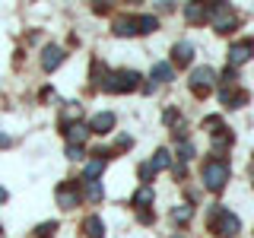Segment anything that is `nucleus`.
Masks as SVG:
<instances>
[{
	"instance_id": "412c9836",
	"label": "nucleus",
	"mask_w": 254,
	"mask_h": 238,
	"mask_svg": "<svg viewBox=\"0 0 254 238\" xmlns=\"http://www.w3.org/2000/svg\"><path fill=\"white\" fill-rule=\"evenodd\" d=\"M133 203H137V206H149V203H153V187H140L137 194H133Z\"/></svg>"
},
{
	"instance_id": "423d86ee",
	"label": "nucleus",
	"mask_w": 254,
	"mask_h": 238,
	"mask_svg": "<svg viewBox=\"0 0 254 238\" xmlns=\"http://www.w3.org/2000/svg\"><path fill=\"white\" fill-rule=\"evenodd\" d=\"M58 206H64V210H73V206H79V190H76L73 181L58 187Z\"/></svg>"
},
{
	"instance_id": "7c9ffc66",
	"label": "nucleus",
	"mask_w": 254,
	"mask_h": 238,
	"mask_svg": "<svg viewBox=\"0 0 254 238\" xmlns=\"http://www.w3.org/2000/svg\"><path fill=\"white\" fill-rule=\"evenodd\" d=\"M175 238H181V235H175Z\"/></svg>"
},
{
	"instance_id": "7ed1b4c3",
	"label": "nucleus",
	"mask_w": 254,
	"mask_h": 238,
	"mask_svg": "<svg viewBox=\"0 0 254 238\" xmlns=\"http://www.w3.org/2000/svg\"><path fill=\"white\" fill-rule=\"evenodd\" d=\"M229 181V165L219 162V159H213V162L203 165V187L206 190H222Z\"/></svg>"
},
{
	"instance_id": "a878e982",
	"label": "nucleus",
	"mask_w": 254,
	"mask_h": 238,
	"mask_svg": "<svg viewBox=\"0 0 254 238\" xmlns=\"http://www.w3.org/2000/svg\"><path fill=\"white\" fill-rule=\"evenodd\" d=\"M153 175H156V172H153V165H149V162H146V165H140V178H143V181H149Z\"/></svg>"
},
{
	"instance_id": "20e7f679",
	"label": "nucleus",
	"mask_w": 254,
	"mask_h": 238,
	"mask_svg": "<svg viewBox=\"0 0 254 238\" xmlns=\"http://www.w3.org/2000/svg\"><path fill=\"white\" fill-rule=\"evenodd\" d=\"M213 83H216V73H213L210 67H197L190 70V89H194L197 95H206L213 89Z\"/></svg>"
},
{
	"instance_id": "9d476101",
	"label": "nucleus",
	"mask_w": 254,
	"mask_h": 238,
	"mask_svg": "<svg viewBox=\"0 0 254 238\" xmlns=\"http://www.w3.org/2000/svg\"><path fill=\"white\" fill-rule=\"evenodd\" d=\"M64 133H67V143H70V146H83V140L89 137V124H83V121H79V124H70Z\"/></svg>"
},
{
	"instance_id": "4be33fe9",
	"label": "nucleus",
	"mask_w": 254,
	"mask_h": 238,
	"mask_svg": "<svg viewBox=\"0 0 254 238\" xmlns=\"http://www.w3.org/2000/svg\"><path fill=\"white\" fill-rule=\"evenodd\" d=\"M185 16H188L190 22H200V19H206V6H203V3H200V6H194V3H190L188 10H185Z\"/></svg>"
},
{
	"instance_id": "a211bd4d",
	"label": "nucleus",
	"mask_w": 254,
	"mask_h": 238,
	"mask_svg": "<svg viewBox=\"0 0 254 238\" xmlns=\"http://www.w3.org/2000/svg\"><path fill=\"white\" fill-rule=\"evenodd\" d=\"M149 165H153V172H162V169H169V165H172V156H169V149H159V153H156V159H153Z\"/></svg>"
},
{
	"instance_id": "bb28decb",
	"label": "nucleus",
	"mask_w": 254,
	"mask_h": 238,
	"mask_svg": "<svg viewBox=\"0 0 254 238\" xmlns=\"http://www.w3.org/2000/svg\"><path fill=\"white\" fill-rule=\"evenodd\" d=\"M67 159H83V146H67Z\"/></svg>"
},
{
	"instance_id": "c756f323",
	"label": "nucleus",
	"mask_w": 254,
	"mask_h": 238,
	"mask_svg": "<svg viewBox=\"0 0 254 238\" xmlns=\"http://www.w3.org/2000/svg\"><path fill=\"white\" fill-rule=\"evenodd\" d=\"M251 175H254V165H251Z\"/></svg>"
},
{
	"instance_id": "ddd939ff",
	"label": "nucleus",
	"mask_w": 254,
	"mask_h": 238,
	"mask_svg": "<svg viewBox=\"0 0 254 238\" xmlns=\"http://www.w3.org/2000/svg\"><path fill=\"white\" fill-rule=\"evenodd\" d=\"M83 232H86V238H105V229H102V219L99 216H89L83 222Z\"/></svg>"
},
{
	"instance_id": "9b49d317",
	"label": "nucleus",
	"mask_w": 254,
	"mask_h": 238,
	"mask_svg": "<svg viewBox=\"0 0 254 238\" xmlns=\"http://www.w3.org/2000/svg\"><path fill=\"white\" fill-rule=\"evenodd\" d=\"M115 35H137V16H118Z\"/></svg>"
},
{
	"instance_id": "dca6fc26",
	"label": "nucleus",
	"mask_w": 254,
	"mask_h": 238,
	"mask_svg": "<svg viewBox=\"0 0 254 238\" xmlns=\"http://www.w3.org/2000/svg\"><path fill=\"white\" fill-rule=\"evenodd\" d=\"M102 172H105V159L99 156V159H92V162L86 165V181H95V178H99Z\"/></svg>"
},
{
	"instance_id": "cd10ccee",
	"label": "nucleus",
	"mask_w": 254,
	"mask_h": 238,
	"mask_svg": "<svg viewBox=\"0 0 254 238\" xmlns=\"http://www.w3.org/2000/svg\"><path fill=\"white\" fill-rule=\"evenodd\" d=\"M115 149H130V137H121L115 143Z\"/></svg>"
},
{
	"instance_id": "6e6552de",
	"label": "nucleus",
	"mask_w": 254,
	"mask_h": 238,
	"mask_svg": "<svg viewBox=\"0 0 254 238\" xmlns=\"http://www.w3.org/2000/svg\"><path fill=\"white\" fill-rule=\"evenodd\" d=\"M111 127H115V115H111V111H99V115L89 121V130L92 133H108Z\"/></svg>"
},
{
	"instance_id": "f03ea898",
	"label": "nucleus",
	"mask_w": 254,
	"mask_h": 238,
	"mask_svg": "<svg viewBox=\"0 0 254 238\" xmlns=\"http://www.w3.org/2000/svg\"><path fill=\"white\" fill-rule=\"evenodd\" d=\"M210 229H213L216 235L232 238V235H238L242 222H238V216H235V213H229V210H213V213H210Z\"/></svg>"
},
{
	"instance_id": "6ab92c4d",
	"label": "nucleus",
	"mask_w": 254,
	"mask_h": 238,
	"mask_svg": "<svg viewBox=\"0 0 254 238\" xmlns=\"http://www.w3.org/2000/svg\"><path fill=\"white\" fill-rule=\"evenodd\" d=\"M79 115H83V111H79V105H76V102H70V105L64 108L61 121H64V124H67V121H70V124H79Z\"/></svg>"
},
{
	"instance_id": "1a4fd4ad",
	"label": "nucleus",
	"mask_w": 254,
	"mask_h": 238,
	"mask_svg": "<svg viewBox=\"0 0 254 238\" xmlns=\"http://www.w3.org/2000/svg\"><path fill=\"white\" fill-rule=\"evenodd\" d=\"M219 102L229 105V108H242L245 102H248V92H232L229 86H222V89H219Z\"/></svg>"
},
{
	"instance_id": "0eeeda50",
	"label": "nucleus",
	"mask_w": 254,
	"mask_h": 238,
	"mask_svg": "<svg viewBox=\"0 0 254 238\" xmlns=\"http://www.w3.org/2000/svg\"><path fill=\"white\" fill-rule=\"evenodd\" d=\"M251 54H254V42H235L232 48H229V63L238 67V63H245Z\"/></svg>"
},
{
	"instance_id": "393cba45",
	"label": "nucleus",
	"mask_w": 254,
	"mask_h": 238,
	"mask_svg": "<svg viewBox=\"0 0 254 238\" xmlns=\"http://www.w3.org/2000/svg\"><path fill=\"white\" fill-rule=\"evenodd\" d=\"M54 229H58V222H45V226H38V238H51Z\"/></svg>"
},
{
	"instance_id": "f3484780",
	"label": "nucleus",
	"mask_w": 254,
	"mask_h": 238,
	"mask_svg": "<svg viewBox=\"0 0 254 238\" xmlns=\"http://www.w3.org/2000/svg\"><path fill=\"white\" fill-rule=\"evenodd\" d=\"M153 79H156V83H169V79H172V63H156V67H153Z\"/></svg>"
},
{
	"instance_id": "5701e85b",
	"label": "nucleus",
	"mask_w": 254,
	"mask_h": 238,
	"mask_svg": "<svg viewBox=\"0 0 254 238\" xmlns=\"http://www.w3.org/2000/svg\"><path fill=\"white\" fill-rule=\"evenodd\" d=\"M178 153H181V159H194V156H197V149H194V143L181 140V143H178Z\"/></svg>"
},
{
	"instance_id": "c85d7f7f",
	"label": "nucleus",
	"mask_w": 254,
	"mask_h": 238,
	"mask_svg": "<svg viewBox=\"0 0 254 238\" xmlns=\"http://www.w3.org/2000/svg\"><path fill=\"white\" fill-rule=\"evenodd\" d=\"M3 200H6V190H3V187H0V203H3Z\"/></svg>"
},
{
	"instance_id": "39448f33",
	"label": "nucleus",
	"mask_w": 254,
	"mask_h": 238,
	"mask_svg": "<svg viewBox=\"0 0 254 238\" xmlns=\"http://www.w3.org/2000/svg\"><path fill=\"white\" fill-rule=\"evenodd\" d=\"M64 63V48H58V45H48L45 51H42V70L45 73H51V70H58Z\"/></svg>"
},
{
	"instance_id": "aec40b11",
	"label": "nucleus",
	"mask_w": 254,
	"mask_h": 238,
	"mask_svg": "<svg viewBox=\"0 0 254 238\" xmlns=\"http://www.w3.org/2000/svg\"><path fill=\"white\" fill-rule=\"evenodd\" d=\"M190 216H194V206H175V210H172V219L178 222V226H185Z\"/></svg>"
},
{
	"instance_id": "4468645a",
	"label": "nucleus",
	"mask_w": 254,
	"mask_h": 238,
	"mask_svg": "<svg viewBox=\"0 0 254 238\" xmlns=\"http://www.w3.org/2000/svg\"><path fill=\"white\" fill-rule=\"evenodd\" d=\"M229 146H232V133H229L226 127H222V130L216 133V137H213V149H216V153H226Z\"/></svg>"
},
{
	"instance_id": "2eb2a0df",
	"label": "nucleus",
	"mask_w": 254,
	"mask_h": 238,
	"mask_svg": "<svg viewBox=\"0 0 254 238\" xmlns=\"http://www.w3.org/2000/svg\"><path fill=\"white\" fill-rule=\"evenodd\" d=\"M156 16H137V35H149V32H156Z\"/></svg>"
},
{
	"instance_id": "b1692460",
	"label": "nucleus",
	"mask_w": 254,
	"mask_h": 238,
	"mask_svg": "<svg viewBox=\"0 0 254 238\" xmlns=\"http://www.w3.org/2000/svg\"><path fill=\"white\" fill-rule=\"evenodd\" d=\"M86 197H89V200H102V184L99 181H89V184H86Z\"/></svg>"
},
{
	"instance_id": "f257e3e1",
	"label": "nucleus",
	"mask_w": 254,
	"mask_h": 238,
	"mask_svg": "<svg viewBox=\"0 0 254 238\" xmlns=\"http://www.w3.org/2000/svg\"><path fill=\"white\" fill-rule=\"evenodd\" d=\"M99 86L105 92H130L140 86V73H133V70H111V73H105V79Z\"/></svg>"
},
{
	"instance_id": "f8f14e48",
	"label": "nucleus",
	"mask_w": 254,
	"mask_h": 238,
	"mask_svg": "<svg viewBox=\"0 0 254 238\" xmlns=\"http://www.w3.org/2000/svg\"><path fill=\"white\" fill-rule=\"evenodd\" d=\"M172 54H175V63H190V58H194V45H190V42H178Z\"/></svg>"
}]
</instances>
